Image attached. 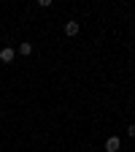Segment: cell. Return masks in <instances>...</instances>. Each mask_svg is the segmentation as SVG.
Segmentation results:
<instances>
[{
    "mask_svg": "<svg viewBox=\"0 0 135 152\" xmlns=\"http://www.w3.org/2000/svg\"><path fill=\"white\" fill-rule=\"evenodd\" d=\"M79 30H81V25L76 22V19L65 22V35H68V38H76V35H79Z\"/></svg>",
    "mask_w": 135,
    "mask_h": 152,
    "instance_id": "obj_1",
    "label": "cell"
},
{
    "mask_svg": "<svg viewBox=\"0 0 135 152\" xmlns=\"http://www.w3.org/2000/svg\"><path fill=\"white\" fill-rule=\"evenodd\" d=\"M119 147H122V139L119 136H108L105 139V152H119Z\"/></svg>",
    "mask_w": 135,
    "mask_h": 152,
    "instance_id": "obj_2",
    "label": "cell"
},
{
    "mask_svg": "<svg viewBox=\"0 0 135 152\" xmlns=\"http://www.w3.org/2000/svg\"><path fill=\"white\" fill-rule=\"evenodd\" d=\"M14 57H16V52L11 49V46H3V49H0V63H14Z\"/></svg>",
    "mask_w": 135,
    "mask_h": 152,
    "instance_id": "obj_3",
    "label": "cell"
},
{
    "mask_svg": "<svg viewBox=\"0 0 135 152\" xmlns=\"http://www.w3.org/2000/svg\"><path fill=\"white\" fill-rule=\"evenodd\" d=\"M19 54H22V57H27V54H32V44H19Z\"/></svg>",
    "mask_w": 135,
    "mask_h": 152,
    "instance_id": "obj_4",
    "label": "cell"
},
{
    "mask_svg": "<svg viewBox=\"0 0 135 152\" xmlns=\"http://www.w3.org/2000/svg\"><path fill=\"white\" fill-rule=\"evenodd\" d=\"M127 136H130V139H135V125H130V128H127Z\"/></svg>",
    "mask_w": 135,
    "mask_h": 152,
    "instance_id": "obj_5",
    "label": "cell"
}]
</instances>
